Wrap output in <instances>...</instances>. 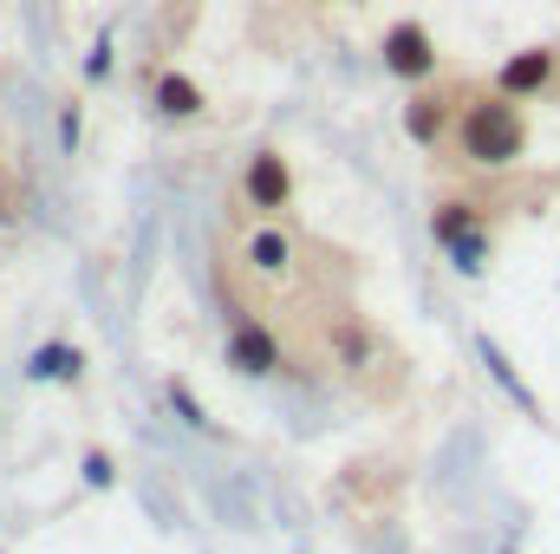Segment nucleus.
<instances>
[{"instance_id":"obj_1","label":"nucleus","mask_w":560,"mask_h":554,"mask_svg":"<svg viewBox=\"0 0 560 554\" xmlns=\"http://www.w3.org/2000/svg\"><path fill=\"white\" fill-rule=\"evenodd\" d=\"M528 143H535V118L528 105L502 99L489 79H469L463 85V105H456V125H450V143L443 157L463 170V176H515L528 163Z\"/></svg>"},{"instance_id":"obj_2","label":"nucleus","mask_w":560,"mask_h":554,"mask_svg":"<svg viewBox=\"0 0 560 554\" xmlns=\"http://www.w3.org/2000/svg\"><path fill=\"white\" fill-rule=\"evenodd\" d=\"M222 359L235 379H287V372L300 379V359H293L280 320H268L261 307H248L235 293H222Z\"/></svg>"},{"instance_id":"obj_3","label":"nucleus","mask_w":560,"mask_h":554,"mask_svg":"<svg viewBox=\"0 0 560 554\" xmlns=\"http://www.w3.org/2000/svg\"><path fill=\"white\" fill-rule=\"evenodd\" d=\"M430 242L450 255L456 275H489L495 262V209L482 189H443L430 203Z\"/></svg>"},{"instance_id":"obj_4","label":"nucleus","mask_w":560,"mask_h":554,"mask_svg":"<svg viewBox=\"0 0 560 554\" xmlns=\"http://www.w3.org/2000/svg\"><path fill=\"white\" fill-rule=\"evenodd\" d=\"M235 216H261V222H293V209H300V176H293V163H287V150L280 143H255L248 157H242V176H235V203H229Z\"/></svg>"},{"instance_id":"obj_5","label":"nucleus","mask_w":560,"mask_h":554,"mask_svg":"<svg viewBox=\"0 0 560 554\" xmlns=\"http://www.w3.org/2000/svg\"><path fill=\"white\" fill-rule=\"evenodd\" d=\"M378 66L405 85V92H418L430 79H443V46H436V33L423 26V20H392L385 33H378Z\"/></svg>"},{"instance_id":"obj_6","label":"nucleus","mask_w":560,"mask_h":554,"mask_svg":"<svg viewBox=\"0 0 560 554\" xmlns=\"http://www.w3.org/2000/svg\"><path fill=\"white\" fill-rule=\"evenodd\" d=\"M463 85H469V79H430V85H418V92L405 99L398 125H405V138L418 143L423 157H443L450 125H456V105H463Z\"/></svg>"},{"instance_id":"obj_7","label":"nucleus","mask_w":560,"mask_h":554,"mask_svg":"<svg viewBox=\"0 0 560 554\" xmlns=\"http://www.w3.org/2000/svg\"><path fill=\"white\" fill-rule=\"evenodd\" d=\"M143 105L163 125H202L209 118V85L196 72H183L176 59H156V66H143Z\"/></svg>"},{"instance_id":"obj_8","label":"nucleus","mask_w":560,"mask_h":554,"mask_svg":"<svg viewBox=\"0 0 560 554\" xmlns=\"http://www.w3.org/2000/svg\"><path fill=\"white\" fill-rule=\"evenodd\" d=\"M489 85L502 99H515V105H548V99H560V46H522V53H509Z\"/></svg>"},{"instance_id":"obj_9","label":"nucleus","mask_w":560,"mask_h":554,"mask_svg":"<svg viewBox=\"0 0 560 554\" xmlns=\"http://www.w3.org/2000/svg\"><path fill=\"white\" fill-rule=\"evenodd\" d=\"M26 379L33 385H85V346H72V339H46V346H33L26 353Z\"/></svg>"},{"instance_id":"obj_10","label":"nucleus","mask_w":560,"mask_h":554,"mask_svg":"<svg viewBox=\"0 0 560 554\" xmlns=\"http://www.w3.org/2000/svg\"><path fill=\"white\" fill-rule=\"evenodd\" d=\"M26 209H33V176H26V163H20V157H7V150H0V229L26 222Z\"/></svg>"},{"instance_id":"obj_11","label":"nucleus","mask_w":560,"mask_h":554,"mask_svg":"<svg viewBox=\"0 0 560 554\" xmlns=\"http://www.w3.org/2000/svg\"><path fill=\"white\" fill-rule=\"evenodd\" d=\"M163 399H170V412L183 417L189 430H209V437H222V424H215V417H209V405L189 392V379H183V372H170V379H163Z\"/></svg>"},{"instance_id":"obj_12","label":"nucleus","mask_w":560,"mask_h":554,"mask_svg":"<svg viewBox=\"0 0 560 554\" xmlns=\"http://www.w3.org/2000/svg\"><path fill=\"white\" fill-rule=\"evenodd\" d=\"M482 359H489V366H495V379H502V385H509V399H515V405H522V412H528V417H541V405H535V392H528V385H522V372H515V366H509V359H502V346H495V339H482Z\"/></svg>"},{"instance_id":"obj_13","label":"nucleus","mask_w":560,"mask_h":554,"mask_svg":"<svg viewBox=\"0 0 560 554\" xmlns=\"http://www.w3.org/2000/svg\"><path fill=\"white\" fill-rule=\"evenodd\" d=\"M79 470H85V483H92V489H112V483H118V463H112V450H98V443L79 457Z\"/></svg>"},{"instance_id":"obj_14","label":"nucleus","mask_w":560,"mask_h":554,"mask_svg":"<svg viewBox=\"0 0 560 554\" xmlns=\"http://www.w3.org/2000/svg\"><path fill=\"white\" fill-rule=\"evenodd\" d=\"M79 125H85V105L79 99H59V150L79 157Z\"/></svg>"},{"instance_id":"obj_15","label":"nucleus","mask_w":560,"mask_h":554,"mask_svg":"<svg viewBox=\"0 0 560 554\" xmlns=\"http://www.w3.org/2000/svg\"><path fill=\"white\" fill-rule=\"evenodd\" d=\"M105 79H112V39H98L85 53V85H105Z\"/></svg>"},{"instance_id":"obj_16","label":"nucleus","mask_w":560,"mask_h":554,"mask_svg":"<svg viewBox=\"0 0 560 554\" xmlns=\"http://www.w3.org/2000/svg\"><path fill=\"white\" fill-rule=\"evenodd\" d=\"M332 7H365V0H332Z\"/></svg>"}]
</instances>
